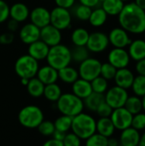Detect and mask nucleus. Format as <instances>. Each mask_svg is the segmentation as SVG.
Returning <instances> with one entry per match:
<instances>
[{
	"label": "nucleus",
	"mask_w": 145,
	"mask_h": 146,
	"mask_svg": "<svg viewBox=\"0 0 145 146\" xmlns=\"http://www.w3.org/2000/svg\"><path fill=\"white\" fill-rule=\"evenodd\" d=\"M119 22L126 32L138 34L145 31V10L135 3L124 5L120 12Z\"/></svg>",
	"instance_id": "1"
},
{
	"label": "nucleus",
	"mask_w": 145,
	"mask_h": 146,
	"mask_svg": "<svg viewBox=\"0 0 145 146\" xmlns=\"http://www.w3.org/2000/svg\"><path fill=\"white\" fill-rule=\"evenodd\" d=\"M97 121L95 119L85 113H79L73 117L71 130L80 139H87L97 132Z\"/></svg>",
	"instance_id": "2"
},
{
	"label": "nucleus",
	"mask_w": 145,
	"mask_h": 146,
	"mask_svg": "<svg viewBox=\"0 0 145 146\" xmlns=\"http://www.w3.org/2000/svg\"><path fill=\"white\" fill-rule=\"evenodd\" d=\"M56 107L62 115L75 116L83 112L85 108L83 99L72 93H62L56 101Z\"/></svg>",
	"instance_id": "3"
},
{
	"label": "nucleus",
	"mask_w": 145,
	"mask_h": 146,
	"mask_svg": "<svg viewBox=\"0 0 145 146\" xmlns=\"http://www.w3.org/2000/svg\"><path fill=\"white\" fill-rule=\"evenodd\" d=\"M46 60L50 66L59 70L70 64L72 61L71 50L61 43L51 46L50 47Z\"/></svg>",
	"instance_id": "4"
},
{
	"label": "nucleus",
	"mask_w": 145,
	"mask_h": 146,
	"mask_svg": "<svg viewBox=\"0 0 145 146\" xmlns=\"http://www.w3.org/2000/svg\"><path fill=\"white\" fill-rule=\"evenodd\" d=\"M18 121L22 127L28 129H34L44 121V113L36 105H26L20 110Z\"/></svg>",
	"instance_id": "5"
},
{
	"label": "nucleus",
	"mask_w": 145,
	"mask_h": 146,
	"mask_svg": "<svg viewBox=\"0 0 145 146\" xmlns=\"http://www.w3.org/2000/svg\"><path fill=\"white\" fill-rule=\"evenodd\" d=\"M38 62L28 54L21 56L15 63V72L20 78H33L39 68Z\"/></svg>",
	"instance_id": "6"
},
{
	"label": "nucleus",
	"mask_w": 145,
	"mask_h": 146,
	"mask_svg": "<svg viewBox=\"0 0 145 146\" xmlns=\"http://www.w3.org/2000/svg\"><path fill=\"white\" fill-rule=\"evenodd\" d=\"M101 62L96 58L88 57L79 63V75L80 78L91 81L93 79L100 75Z\"/></svg>",
	"instance_id": "7"
},
{
	"label": "nucleus",
	"mask_w": 145,
	"mask_h": 146,
	"mask_svg": "<svg viewBox=\"0 0 145 146\" xmlns=\"http://www.w3.org/2000/svg\"><path fill=\"white\" fill-rule=\"evenodd\" d=\"M72 16L68 9L59 6L55 7L50 11V24L59 30H65L70 27Z\"/></svg>",
	"instance_id": "8"
},
{
	"label": "nucleus",
	"mask_w": 145,
	"mask_h": 146,
	"mask_svg": "<svg viewBox=\"0 0 145 146\" xmlns=\"http://www.w3.org/2000/svg\"><path fill=\"white\" fill-rule=\"evenodd\" d=\"M104 97L107 104H109L113 109H117L124 107L125 103L128 98V93L126 89L115 86L107 91Z\"/></svg>",
	"instance_id": "9"
},
{
	"label": "nucleus",
	"mask_w": 145,
	"mask_h": 146,
	"mask_svg": "<svg viewBox=\"0 0 145 146\" xmlns=\"http://www.w3.org/2000/svg\"><path fill=\"white\" fill-rule=\"evenodd\" d=\"M133 115L131 114L125 107L114 109L110 115V119L115 127L118 130H124L132 125Z\"/></svg>",
	"instance_id": "10"
},
{
	"label": "nucleus",
	"mask_w": 145,
	"mask_h": 146,
	"mask_svg": "<svg viewBox=\"0 0 145 146\" xmlns=\"http://www.w3.org/2000/svg\"><path fill=\"white\" fill-rule=\"evenodd\" d=\"M109 44V37L101 32H95L89 35L86 47L91 52L100 53L104 51Z\"/></svg>",
	"instance_id": "11"
},
{
	"label": "nucleus",
	"mask_w": 145,
	"mask_h": 146,
	"mask_svg": "<svg viewBox=\"0 0 145 146\" xmlns=\"http://www.w3.org/2000/svg\"><path fill=\"white\" fill-rule=\"evenodd\" d=\"M40 39L50 47L56 45L62 41L61 30L50 23L49 25L40 28Z\"/></svg>",
	"instance_id": "12"
},
{
	"label": "nucleus",
	"mask_w": 145,
	"mask_h": 146,
	"mask_svg": "<svg viewBox=\"0 0 145 146\" xmlns=\"http://www.w3.org/2000/svg\"><path fill=\"white\" fill-rule=\"evenodd\" d=\"M130 56L124 48H116L109 53V62L115 66L117 69L126 68L130 62Z\"/></svg>",
	"instance_id": "13"
},
{
	"label": "nucleus",
	"mask_w": 145,
	"mask_h": 146,
	"mask_svg": "<svg viewBox=\"0 0 145 146\" xmlns=\"http://www.w3.org/2000/svg\"><path fill=\"white\" fill-rule=\"evenodd\" d=\"M108 37L109 43L116 48H125L132 42L127 32L122 27L113 28Z\"/></svg>",
	"instance_id": "14"
},
{
	"label": "nucleus",
	"mask_w": 145,
	"mask_h": 146,
	"mask_svg": "<svg viewBox=\"0 0 145 146\" xmlns=\"http://www.w3.org/2000/svg\"><path fill=\"white\" fill-rule=\"evenodd\" d=\"M31 22L39 28L50 23V11L44 7H36L29 14Z\"/></svg>",
	"instance_id": "15"
},
{
	"label": "nucleus",
	"mask_w": 145,
	"mask_h": 146,
	"mask_svg": "<svg viewBox=\"0 0 145 146\" xmlns=\"http://www.w3.org/2000/svg\"><path fill=\"white\" fill-rule=\"evenodd\" d=\"M19 37L22 43L30 44L40 38V28L32 22L25 24L19 32Z\"/></svg>",
	"instance_id": "16"
},
{
	"label": "nucleus",
	"mask_w": 145,
	"mask_h": 146,
	"mask_svg": "<svg viewBox=\"0 0 145 146\" xmlns=\"http://www.w3.org/2000/svg\"><path fill=\"white\" fill-rule=\"evenodd\" d=\"M49 50H50V46L47 45L40 38L28 44V55H30L37 61L46 59Z\"/></svg>",
	"instance_id": "17"
},
{
	"label": "nucleus",
	"mask_w": 145,
	"mask_h": 146,
	"mask_svg": "<svg viewBox=\"0 0 145 146\" xmlns=\"http://www.w3.org/2000/svg\"><path fill=\"white\" fill-rule=\"evenodd\" d=\"M114 79L116 86L124 89H128L132 87V82L134 80V75L131 70L127 69L126 68H123L117 69Z\"/></svg>",
	"instance_id": "18"
},
{
	"label": "nucleus",
	"mask_w": 145,
	"mask_h": 146,
	"mask_svg": "<svg viewBox=\"0 0 145 146\" xmlns=\"http://www.w3.org/2000/svg\"><path fill=\"white\" fill-rule=\"evenodd\" d=\"M140 134L138 130L132 127H129L124 130L121 134L120 143L123 146H137L139 144Z\"/></svg>",
	"instance_id": "19"
},
{
	"label": "nucleus",
	"mask_w": 145,
	"mask_h": 146,
	"mask_svg": "<svg viewBox=\"0 0 145 146\" xmlns=\"http://www.w3.org/2000/svg\"><path fill=\"white\" fill-rule=\"evenodd\" d=\"M72 92L74 95H76L79 98L81 99L85 98L93 92L91 88V81L82 78L77 79L72 84Z\"/></svg>",
	"instance_id": "20"
},
{
	"label": "nucleus",
	"mask_w": 145,
	"mask_h": 146,
	"mask_svg": "<svg viewBox=\"0 0 145 146\" xmlns=\"http://www.w3.org/2000/svg\"><path fill=\"white\" fill-rule=\"evenodd\" d=\"M29 9L23 3H15L9 7V17L20 22L25 21L29 17Z\"/></svg>",
	"instance_id": "21"
},
{
	"label": "nucleus",
	"mask_w": 145,
	"mask_h": 146,
	"mask_svg": "<svg viewBox=\"0 0 145 146\" xmlns=\"http://www.w3.org/2000/svg\"><path fill=\"white\" fill-rule=\"evenodd\" d=\"M37 78H38L44 85L55 83L58 80V70L50 66L49 64L46 66L38 68L37 73Z\"/></svg>",
	"instance_id": "22"
},
{
	"label": "nucleus",
	"mask_w": 145,
	"mask_h": 146,
	"mask_svg": "<svg viewBox=\"0 0 145 146\" xmlns=\"http://www.w3.org/2000/svg\"><path fill=\"white\" fill-rule=\"evenodd\" d=\"M128 54L135 61L145 58V40L137 39L129 44Z\"/></svg>",
	"instance_id": "23"
},
{
	"label": "nucleus",
	"mask_w": 145,
	"mask_h": 146,
	"mask_svg": "<svg viewBox=\"0 0 145 146\" xmlns=\"http://www.w3.org/2000/svg\"><path fill=\"white\" fill-rule=\"evenodd\" d=\"M97 132L107 138L111 137L115 130V127L110 119V117H100L97 121Z\"/></svg>",
	"instance_id": "24"
},
{
	"label": "nucleus",
	"mask_w": 145,
	"mask_h": 146,
	"mask_svg": "<svg viewBox=\"0 0 145 146\" xmlns=\"http://www.w3.org/2000/svg\"><path fill=\"white\" fill-rule=\"evenodd\" d=\"M44 84L37 77L29 79L26 86L28 94L32 98H40L44 94Z\"/></svg>",
	"instance_id": "25"
},
{
	"label": "nucleus",
	"mask_w": 145,
	"mask_h": 146,
	"mask_svg": "<svg viewBox=\"0 0 145 146\" xmlns=\"http://www.w3.org/2000/svg\"><path fill=\"white\" fill-rule=\"evenodd\" d=\"M79 78V75L78 70L69 65L58 70V79L66 84H73Z\"/></svg>",
	"instance_id": "26"
},
{
	"label": "nucleus",
	"mask_w": 145,
	"mask_h": 146,
	"mask_svg": "<svg viewBox=\"0 0 145 146\" xmlns=\"http://www.w3.org/2000/svg\"><path fill=\"white\" fill-rule=\"evenodd\" d=\"M105 101V97L103 93H98L92 92L89 96L83 99L84 105L91 111H96L98 106Z\"/></svg>",
	"instance_id": "27"
},
{
	"label": "nucleus",
	"mask_w": 145,
	"mask_h": 146,
	"mask_svg": "<svg viewBox=\"0 0 145 146\" xmlns=\"http://www.w3.org/2000/svg\"><path fill=\"white\" fill-rule=\"evenodd\" d=\"M124 5L122 0H104L102 3V8L109 15H118Z\"/></svg>",
	"instance_id": "28"
},
{
	"label": "nucleus",
	"mask_w": 145,
	"mask_h": 146,
	"mask_svg": "<svg viewBox=\"0 0 145 146\" xmlns=\"http://www.w3.org/2000/svg\"><path fill=\"white\" fill-rule=\"evenodd\" d=\"M89 32L83 28L78 27L74 29L71 35V40L75 46H85L89 38Z\"/></svg>",
	"instance_id": "29"
},
{
	"label": "nucleus",
	"mask_w": 145,
	"mask_h": 146,
	"mask_svg": "<svg viewBox=\"0 0 145 146\" xmlns=\"http://www.w3.org/2000/svg\"><path fill=\"white\" fill-rule=\"evenodd\" d=\"M62 94V89L56 82L44 86L43 96H44L47 100L50 102H56Z\"/></svg>",
	"instance_id": "30"
},
{
	"label": "nucleus",
	"mask_w": 145,
	"mask_h": 146,
	"mask_svg": "<svg viewBox=\"0 0 145 146\" xmlns=\"http://www.w3.org/2000/svg\"><path fill=\"white\" fill-rule=\"evenodd\" d=\"M108 14L104 11L103 8H98L91 11V14L89 18V21L91 26L95 27H99L103 26L107 21Z\"/></svg>",
	"instance_id": "31"
},
{
	"label": "nucleus",
	"mask_w": 145,
	"mask_h": 146,
	"mask_svg": "<svg viewBox=\"0 0 145 146\" xmlns=\"http://www.w3.org/2000/svg\"><path fill=\"white\" fill-rule=\"evenodd\" d=\"M124 107L132 115H136L142 111L143 110V104H142V99L138 96H132L128 97Z\"/></svg>",
	"instance_id": "32"
},
{
	"label": "nucleus",
	"mask_w": 145,
	"mask_h": 146,
	"mask_svg": "<svg viewBox=\"0 0 145 146\" xmlns=\"http://www.w3.org/2000/svg\"><path fill=\"white\" fill-rule=\"evenodd\" d=\"M72 121H73L72 116L62 115L61 116L57 117L54 122L56 130H58L63 133H68L71 129Z\"/></svg>",
	"instance_id": "33"
},
{
	"label": "nucleus",
	"mask_w": 145,
	"mask_h": 146,
	"mask_svg": "<svg viewBox=\"0 0 145 146\" xmlns=\"http://www.w3.org/2000/svg\"><path fill=\"white\" fill-rule=\"evenodd\" d=\"M72 60L77 62H81L89 57V50L86 46H75L71 50Z\"/></svg>",
	"instance_id": "34"
},
{
	"label": "nucleus",
	"mask_w": 145,
	"mask_h": 146,
	"mask_svg": "<svg viewBox=\"0 0 145 146\" xmlns=\"http://www.w3.org/2000/svg\"><path fill=\"white\" fill-rule=\"evenodd\" d=\"M91 85L92 91L98 93H104L108 89V80L101 75L93 79L91 81Z\"/></svg>",
	"instance_id": "35"
},
{
	"label": "nucleus",
	"mask_w": 145,
	"mask_h": 146,
	"mask_svg": "<svg viewBox=\"0 0 145 146\" xmlns=\"http://www.w3.org/2000/svg\"><path fill=\"white\" fill-rule=\"evenodd\" d=\"M132 88L134 93L138 97H143L145 94V76L138 75L134 77V80L132 85Z\"/></svg>",
	"instance_id": "36"
},
{
	"label": "nucleus",
	"mask_w": 145,
	"mask_h": 146,
	"mask_svg": "<svg viewBox=\"0 0 145 146\" xmlns=\"http://www.w3.org/2000/svg\"><path fill=\"white\" fill-rule=\"evenodd\" d=\"M85 145L87 146H107L108 145V138L98 133H95L85 139Z\"/></svg>",
	"instance_id": "37"
},
{
	"label": "nucleus",
	"mask_w": 145,
	"mask_h": 146,
	"mask_svg": "<svg viewBox=\"0 0 145 146\" xmlns=\"http://www.w3.org/2000/svg\"><path fill=\"white\" fill-rule=\"evenodd\" d=\"M116 71H117V68L115 66H113L111 63H109V62H104V63H102L101 65L100 75L103 76L107 80H113L115 76Z\"/></svg>",
	"instance_id": "38"
},
{
	"label": "nucleus",
	"mask_w": 145,
	"mask_h": 146,
	"mask_svg": "<svg viewBox=\"0 0 145 146\" xmlns=\"http://www.w3.org/2000/svg\"><path fill=\"white\" fill-rule=\"evenodd\" d=\"M37 128H38L39 133L45 137L52 136L53 133L56 130L54 122L50 121H44V120L38 125V127Z\"/></svg>",
	"instance_id": "39"
},
{
	"label": "nucleus",
	"mask_w": 145,
	"mask_h": 146,
	"mask_svg": "<svg viewBox=\"0 0 145 146\" xmlns=\"http://www.w3.org/2000/svg\"><path fill=\"white\" fill-rule=\"evenodd\" d=\"M91 8L86 6V5H84V4H79L76 7L75 9V16L80 20V21H88L89 18H90V15L91 14Z\"/></svg>",
	"instance_id": "40"
},
{
	"label": "nucleus",
	"mask_w": 145,
	"mask_h": 146,
	"mask_svg": "<svg viewBox=\"0 0 145 146\" xmlns=\"http://www.w3.org/2000/svg\"><path fill=\"white\" fill-rule=\"evenodd\" d=\"M131 127H134L137 130H143L145 128V114L144 113H138L133 115L132 125Z\"/></svg>",
	"instance_id": "41"
},
{
	"label": "nucleus",
	"mask_w": 145,
	"mask_h": 146,
	"mask_svg": "<svg viewBox=\"0 0 145 146\" xmlns=\"http://www.w3.org/2000/svg\"><path fill=\"white\" fill-rule=\"evenodd\" d=\"M80 144H81V139L74 133H66V135L64 137V139H63V145L79 146Z\"/></svg>",
	"instance_id": "42"
},
{
	"label": "nucleus",
	"mask_w": 145,
	"mask_h": 146,
	"mask_svg": "<svg viewBox=\"0 0 145 146\" xmlns=\"http://www.w3.org/2000/svg\"><path fill=\"white\" fill-rule=\"evenodd\" d=\"M113 110L114 109L109 104H107L106 101H104L98 106L96 112L100 117H110L113 112Z\"/></svg>",
	"instance_id": "43"
},
{
	"label": "nucleus",
	"mask_w": 145,
	"mask_h": 146,
	"mask_svg": "<svg viewBox=\"0 0 145 146\" xmlns=\"http://www.w3.org/2000/svg\"><path fill=\"white\" fill-rule=\"evenodd\" d=\"M9 17V6L4 0H0V23H3Z\"/></svg>",
	"instance_id": "44"
},
{
	"label": "nucleus",
	"mask_w": 145,
	"mask_h": 146,
	"mask_svg": "<svg viewBox=\"0 0 145 146\" xmlns=\"http://www.w3.org/2000/svg\"><path fill=\"white\" fill-rule=\"evenodd\" d=\"M15 40V35L12 32H6L0 34V44L9 45L11 44Z\"/></svg>",
	"instance_id": "45"
},
{
	"label": "nucleus",
	"mask_w": 145,
	"mask_h": 146,
	"mask_svg": "<svg viewBox=\"0 0 145 146\" xmlns=\"http://www.w3.org/2000/svg\"><path fill=\"white\" fill-rule=\"evenodd\" d=\"M56 6L69 9L75 3V0H55Z\"/></svg>",
	"instance_id": "46"
},
{
	"label": "nucleus",
	"mask_w": 145,
	"mask_h": 146,
	"mask_svg": "<svg viewBox=\"0 0 145 146\" xmlns=\"http://www.w3.org/2000/svg\"><path fill=\"white\" fill-rule=\"evenodd\" d=\"M136 64V70L140 75H144L145 76V58L141 59L139 61H137Z\"/></svg>",
	"instance_id": "47"
},
{
	"label": "nucleus",
	"mask_w": 145,
	"mask_h": 146,
	"mask_svg": "<svg viewBox=\"0 0 145 146\" xmlns=\"http://www.w3.org/2000/svg\"><path fill=\"white\" fill-rule=\"evenodd\" d=\"M18 27H19V22L15 21L14 19H10L7 23V28L9 29V32L14 33L18 29Z\"/></svg>",
	"instance_id": "48"
},
{
	"label": "nucleus",
	"mask_w": 145,
	"mask_h": 146,
	"mask_svg": "<svg viewBox=\"0 0 145 146\" xmlns=\"http://www.w3.org/2000/svg\"><path fill=\"white\" fill-rule=\"evenodd\" d=\"M44 146H64L63 145V142L60 141L58 139H56L54 138L48 139L46 142H44Z\"/></svg>",
	"instance_id": "49"
},
{
	"label": "nucleus",
	"mask_w": 145,
	"mask_h": 146,
	"mask_svg": "<svg viewBox=\"0 0 145 146\" xmlns=\"http://www.w3.org/2000/svg\"><path fill=\"white\" fill-rule=\"evenodd\" d=\"M81 4L86 5L90 8H94L99 4V0H79Z\"/></svg>",
	"instance_id": "50"
},
{
	"label": "nucleus",
	"mask_w": 145,
	"mask_h": 146,
	"mask_svg": "<svg viewBox=\"0 0 145 146\" xmlns=\"http://www.w3.org/2000/svg\"><path fill=\"white\" fill-rule=\"evenodd\" d=\"M66 133H63V132H61V131H58V130H55V132L52 134V137L54 139H58V140L63 142V139H64V137H65Z\"/></svg>",
	"instance_id": "51"
},
{
	"label": "nucleus",
	"mask_w": 145,
	"mask_h": 146,
	"mask_svg": "<svg viewBox=\"0 0 145 146\" xmlns=\"http://www.w3.org/2000/svg\"><path fill=\"white\" fill-rule=\"evenodd\" d=\"M119 145V142L115 138H108V145L109 146H117Z\"/></svg>",
	"instance_id": "52"
},
{
	"label": "nucleus",
	"mask_w": 145,
	"mask_h": 146,
	"mask_svg": "<svg viewBox=\"0 0 145 146\" xmlns=\"http://www.w3.org/2000/svg\"><path fill=\"white\" fill-rule=\"evenodd\" d=\"M135 3L145 10V0H135Z\"/></svg>",
	"instance_id": "53"
},
{
	"label": "nucleus",
	"mask_w": 145,
	"mask_h": 146,
	"mask_svg": "<svg viewBox=\"0 0 145 146\" xmlns=\"http://www.w3.org/2000/svg\"><path fill=\"white\" fill-rule=\"evenodd\" d=\"M138 145L145 146V133L142 135V136H140V139H139V144H138Z\"/></svg>",
	"instance_id": "54"
},
{
	"label": "nucleus",
	"mask_w": 145,
	"mask_h": 146,
	"mask_svg": "<svg viewBox=\"0 0 145 146\" xmlns=\"http://www.w3.org/2000/svg\"><path fill=\"white\" fill-rule=\"evenodd\" d=\"M28 80H29V79H26V78H21V83L23 86H25L27 85Z\"/></svg>",
	"instance_id": "55"
},
{
	"label": "nucleus",
	"mask_w": 145,
	"mask_h": 146,
	"mask_svg": "<svg viewBox=\"0 0 145 146\" xmlns=\"http://www.w3.org/2000/svg\"><path fill=\"white\" fill-rule=\"evenodd\" d=\"M142 104H143V110H145V94L143 96V98H142Z\"/></svg>",
	"instance_id": "56"
},
{
	"label": "nucleus",
	"mask_w": 145,
	"mask_h": 146,
	"mask_svg": "<svg viewBox=\"0 0 145 146\" xmlns=\"http://www.w3.org/2000/svg\"><path fill=\"white\" fill-rule=\"evenodd\" d=\"M103 1H104V0H99V2H100V3H103Z\"/></svg>",
	"instance_id": "57"
},
{
	"label": "nucleus",
	"mask_w": 145,
	"mask_h": 146,
	"mask_svg": "<svg viewBox=\"0 0 145 146\" xmlns=\"http://www.w3.org/2000/svg\"><path fill=\"white\" fill-rule=\"evenodd\" d=\"M122 1H123V2H124V1H127V0H122Z\"/></svg>",
	"instance_id": "58"
},
{
	"label": "nucleus",
	"mask_w": 145,
	"mask_h": 146,
	"mask_svg": "<svg viewBox=\"0 0 145 146\" xmlns=\"http://www.w3.org/2000/svg\"><path fill=\"white\" fill-rule=\"evenodd\" d=\"M144 38H145V31H144Z\"/></svg>",
	"instance_id": "59"
}]
</instances>
